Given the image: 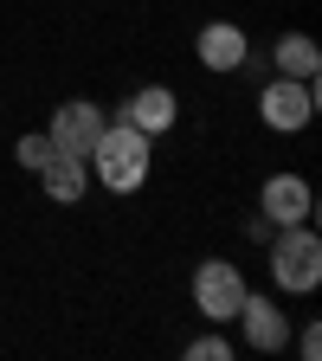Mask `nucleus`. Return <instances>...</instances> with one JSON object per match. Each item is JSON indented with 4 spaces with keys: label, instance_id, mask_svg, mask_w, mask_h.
Instances as JSON below:
<instances>
[{
    "label": "nucleus",
    "instance_id": "nucleus-1",
    "mask_svg": "<svg viewBox=\"0 0 322 361\" xmlns=\"http://www.w3.org/2000/svg\"><path fill=\"white\" fill-rule=\"evenodd\" d=\"M149 168H155V135H142L135 123H104V135H97V149H90V174L104 180L110 194H135L149 180Z\"/></svg>",
    "mask_w": 322,
    "mask_h": 361
},
{
    "label": "nucleus",
    "instance_id": "nucleus-2",
    "mask_svg": "<svg viewBox=\"0 0 322 361\" xmlns=\"http://www.w3.org/2000/svg\"><path fill=\"white\" fill-rule=\"evenodd\" d=\"M264 245H271V284H278L284 297H309L322 284V239L309 233V219L278 226Z\"/></svg>",
    "mask_w": 322,
    "mask_h": 361
},
{
    "label": "nucleus",
    "instance_id": "nucleus-3",
    "mask_svg": "<svg viewBox=\"0 0 322 361\" xmlns=\"http://www.w3.org/2000/svg\"><path fill=\"white\" fill-rule=\"evenodd\" d=\"M245 271L233 258H206L194 271V310L206 316V323H239V303H245Z\"/></svg>",
    "mask_w": 322,
    "mask_h": 361
},
{
    "label": "nucleus",
    "instance_id": "nucleus-4",
    "mask_svg": "<svg viewBox=\"0 0 322 361\" xmlns=\"http://www.w3.org/2000/svg\"><path fill=\"white\" fill-rule=\"evenodd\" d=\"M258 116H264V129H278V135L309 129L316 123V84H303V78H271L258 90Z\"/></svg>",
    "mask_w": 322,
    "mask_h": 361
},
{
    "label": "nucleus",
    "instance_id": "nucleus-5",
    "mask_svg": "<svg viewBox=\"0 0 322 361\" xmlns=\"http://www.w3.org/2000/svg\"><path fill=\"white\" fill-rule=\"evenodd\" d=\"M104 123H110V116L90 104V97H71V104H58V110H52L45 135H52V149H58V155L90 161V149H97V135H104Z\"/></svg>",
    "mask_w": 322,
    "mask_h": 361
},
{
    "label": "nucleus",
    "instance_id": "nucleus-6",
    "mask_svg": "<svg viewBox=\"0 0 322 361\" xmlns=\"http://www.w3.org/2000/svg\"><path fill=\"white\" fill-rule=\"evenodd\" d=\"M309 207H316V194H309L303 174H271L258 188V213L271 226H297V219H309Z\"/></svg>",
    "mask_w": 322,
    "mask_h": 361
},
{
    "label": "nucleus",
    "instance_id": "nucleus-7",
    "mask_svg": "<svg viewBox=\"0 0 322 361\" xmlns=\"http://www.w3.org/2000/svg\"><path fill=\"white\" fill-rule=\"evenodd\" d=\"M194 52H200L206 71H245V65H252V39H245L233 20H213V26H200Z\"/></svg>",
    "mask_w": 322,
    "mask_h": 361
},
{
    "label": "nucleus",
    "instance_id": "nucleus-8",
    "mask_svg": "<svg viewBox=\"0 0 322 361\" xmlns=\"http://www.w3.org/2000/svg\"><path fill=\"white\" fill-rule=\"evenodd\" d=\"M239 323H245V348H258V355H278V348L290 342V316L271 303V297H252V290H245Z\"/></svg>",
    "mask_w": 322,
    "mask_h": 361
},
{
    "label": "nucleus",
    "instance_id": "nucleus-9",
    "mask_svg": "<svg viewBox=\"0 0 322 361\" xmlns=\"http://www.w3.org/2000/svg\"><path fill=\"white\" fill-rule=\"evenodd\" d=\"M123 123H135L142 135H161V129H174V123H180V97H174L168 84H142V90L123 104Z\"/></svg>",
    "mask_w": 322,
    "mask_h": 361
},
{
    "label": "nucleus",
    "instance_id": "nucleus-10",
    "mask_svg": "<svg viewBox=\"0 0 322 361\" xmlns=\"http://www.w3.org/2000/svg\"><path fill=\"white\" fill-rule=\"evenodd\" d=\"M39 188H45V200L78 207V200H84V188H90V161H78V155H52V161L39 168Z\"/></svg>",
    "mask_w": 322,
    "mask_h": 361
},
{
    "label": "nucleus",
    "instance_id": "nucleus-11",
    "mask_svg": "<svg viewBox=\"0 0 322 361\" xmlns=\"http://www.w3.org/2000/svg\"><path fill=\"white\" fill-rule=\"evenodd\" d=\"M271 65H278V78H303V84H316V71H322V45H316L309 32H284L278 45H271Z\"/></svg>",
    "mask_w": 322,
    "mask_h": 361
},
{
    "label": "nucleus",
    "instance_id": "nucleus-12",
    "mask_svg": "<svg viewBox=\"0 0 322 361\" xmlns=\"http://www.w3.org/2000/svg\"><path fill=\"white\" fill-rule=\"evenodd\" d=\"M52 155H58V149H52V135H45V129H32V135H20V142H13V161H20L26 174H39Z\"/></svg>",
    "mask_w": 322,
    "mask_h": 361
},
{
    "label": "nucleus",
    "instance_id": "nucleus-13",
    "mask_svg": "<svg viewBox=\"0 0 322 361\" xmlns=\"http://www.w3.org/2000/svg\"><path fill=\"white\" fill-rule=\"evenodd\" d=\"M233 355V342L225 336H200V342H187V361H225Z\"/></svg>",
    "mask_w": 322,
    "mask_h": 361
},
{
    "label": "nucleus",
    "instance_id": "nucleus-14",
    "mask_svg": "<svg viewBox=\"0 0 322 361\" xmlns=\"http://www.w3.org/2000/svg\"><path fill=\"white\" fill-rule=\"evenodd\" d=\"M297 355H303V361H316V355H322V329H316V323H303V336H297Z\"/></svg>",
    "mask_w": 322,
    "mask_h": 361
}]
</instances>
